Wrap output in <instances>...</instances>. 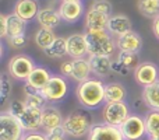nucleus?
Returning <instances> with one entry per match:
<instances>
[{
	"label": "nucleus",
	"instance_id": "f257e3e1",
	"mask_svg": "<svg viewBox=\"0 0 159 140\" xmlns=\"http://www.w3.org/2000/svg\"><path fill=\"white\" fill-rule=\"evenodd\" d=\"M78 102L85 109H98L105 102V84L101 79H88L75 88Z\"/></svg>",
	"mask_w": 159,
	"mask_h": 140
},
{
	"label": "nucleus",
	"instance_id": "f03ea898",
	"mask_svg": "<svg viewBox=\"0 0 159 140\" xmlns=\"http://www.w3.org/2000/svg\"><path fill=\"white\" fill-rule=\"evenodd\" d=\"M85 38L88 42V53L91 55L112 56L115 52L116 42L107 30H87Z\"/></svg>",
	"mask_w": 159,
	"mask_h": 140
},
{
	"label": "nucleus",
	"instance_id": "7ed1b4c3",
	"mask_svg": "<svg viewBox=\"0 0 159 140\" xmlns=\"http://www.w3.org/2000/svg\"><path fill=\"white\" fill-rule=\"evenodd\" d=\"M93 126L92 118L87 111L77 109L70 112L63 121V129L70 138H82L88 135Z\"/></svg>",
	"mask_w": 159,
	"mask_h": 140
},
{
	"label": "nucleus",
	"instance_id": "20e7f679",
	"mask_svg": "<svg viewBox=\"0 0 159 140\" xmlns=\"http://www.w3.org/2000/svg\"><path fill=\"white\" fill-rule=\"evenodd\" d=\"M130 113V107L126 101L120 102H105L102 108V119L105 123L112 125V126L120 128V125L126 121Z\"/></svg>",
	"mask_w": 159,
	"mask_h": 140
},
{
	"label": "nucleus",
	"instance_id": "39448f33",
	"mask_svg": "<svg viewBox=\"0 0 159 140\" xmlns=\"http://www.w3.org/2000/svg\"><path fill=\"white\" fill-rule=\"evenodd\" d=\"M41 94L48 102H60L69 94V83L60 74H52L48 84L41 90Z\"/></svg>",
	"mask_w": 159,
	"mask_h": 140
},
{
	"label": "nucleus",
	"instance_id": "423d86ee",
	"mask_svg": "<svg viewBox=\"0 0 159 140\" xmlns=\"http://www.w3.org/2000/svg\"><path fill=\"white\" fill-rule=\"evenodd\" d=\"M24 135L25 130L18 119L8 111H3L0 113V140H21Z\"/></svg>",
	"mask_w": 159,
	"mask_h": 140
},
{
	"label": "nucleus",
	"instance_id": "0eeeda50",
	"mask_svg": "<svg viewBox=\"0 0 159 140\" xmlns=\"http://www.w3.org/2000/svg\"><path fill=\"white\" fill-rule=\"evenodd\" d=\"M35 67V62L31 56L20 53V55L13 56L8 62V74L16 80L27 81V79Z\"/></svg>",
	"mask_w": 159,
	"mask_h": 140
},
{
	"label": "nucleus",
	"instance_id": "6e6552de",
	"mask_svg": "<svg viewBox=\"0 0 159 140\" xmlns=\"http://www.w3.org/2000/svg\"><path fill=\"white\" fill-rule=\"evenodd\" d=\"M119 129H120L124 140H143L147 136L145 119L135 113H131L120 125Z\"/></svg>",
	"mask_w": 159,
	"mask_h": 140
},
{
	"label": "nucleus",
	"instance_id": "1a4fd4ad",
	"mask_svg": "<svg viewBox=\"0 0 159 140\" xmlns=\"http://www.w3.org/2000/svg\"><path fill=\"white\" fill-rule=\"evenodd\" d=\"M16 118L22 125L25 132H38L42 129V109L32 108L25 104V108L16 115Z\"/></svg>",
	"mask_w": 159,
	"mask_h": 140
},
{
	"label": "nucleus",
	"instance_id": "9d476101",
	"mask_svg": "<svg viewBox=\"0 0 159 140\" xmlns=\"http://www.w3.org/2000/svg\"><path fill=\"white\" fill-rule=\"evenodd\" d=\"M134 80L143 88L151 85L159 80V69L152 62H143L134 70Z\"/></svg>",
	"mask_w": 159,
	"mask_h": 140
},
{
	"label": "nucleus",
	"instance_id": "9b49d317",
	"mask_svg": "<svg viewBox=\"0 0 159 140\" xmlns=\"http://www.w3.org/2000/svg\"><path fill=\"white\" fill-rule=\"evenodd\" d=\"M88 140H124L120 129L105 122L93 123L88 133Z\"/></svg>",
	"mask_w": 159,
	"mask_h": 140
},
{
	"label": "nucleus",
	"instance_id": "f8f14e48",
	"mask_svg": "<svg viewBox=\"0 0 159 140\" xmlns=\"http://www.w3.org/2000/svg\"><path fill=\"white\" fill-rule=\"evenodd\" d=\"M67 53L73 59L85 58L88 53V42L85 38V34H71L67 36Z\"/></svg>",
	"mask_w": 159,
	"mask_h": 140
},
{
	"label": "nucleus",
	"instance_id": "ddd939ff",
	"mask_svg": "<svg viewBox=\"0 0 159 140\" xmlns=\"http://www.w3.org/2000/svg\"><path fill=\"white\" fill-rule=\"evenodd\" d=\"M116 48H119L120 52H133L138 53L143 49V38L134 30L129 31L127 34L116 38Z\"/></svg>",
	"mask_w": 159,
	"mask_h": 140
},
{
	"label": "nucleus",
	"instance_id": "4468645a",
	"mask_svg": "<svg viewBox=\"0 0 159 140\" xmlns=\"http://www.w3.org/2000/svg\"><path fill=\"white\" fill-rule=\"evenodd\" d=\"M63 115H61L60 109H57L53 105H46L42 109V129L45 130V133L49 130L57 129V128L63 126Z\"/></svg>",
	"mask_w": 159,
	"mask_h": 140
},
{
	"label": "nucleus",
	"instance_id": "2eb2a0df",
	"mask_svg": "<svg viewBox=\"0 0 159 140\" xmlns=\"http://www.w3.org/2000/svg\"><path fill=\"white\" fill-rule=\"evenodd\" d=\"M133 30V22L126 14H113L109 17L107 22V31L112 36H119L127 34L129 31Z\"/></svg>",
	"mask_w": 159,
	"mask_h": 140
},
{
	"label": "nucleus",
	"instance_id": "dca6fc26",
	"mask_svg": "<svg viewBox=\"0 0 159 140\" xmlns=\"http://www.w3.org/2000/svg\"><path fill=\"white\" fill-rule=\"evenodd\" d=\"M59 13L61 20L66 22H77L84 14V3L82 2H61L59 6Z\"/></svg>",
	"mask_w": 159,
	"mask_h": 140
},
{
	"label": "nucleus",
	"instance_id": "f3484780",
	"mask_svg": "<svg viewBox=\"0 0 159 140\" xmlns=\"http://www.w3.org/2000/svg\"><path fill=\"white\" fill-rule=\"evenodd\" d=\"M39 10H41L39 8V3L36 0H17L16 4H14L13 13L28 22L31 20L36 18Z\"/></svg>",
	"mask_w": 159,
	"mask_h": 140
},
{
	"label": "nucleus",
	"instance_id": "a211bd4d",
	"mask_svg": "<svg viewBox=\"0 0 159 140\" xmlns=\"http://www.w3.org/2000/svg\"><path fill=\"white\" fill-rule=\"evenodd\" d=\"M91 65V69H92V73L95 74L99 79H103V77H107L110 73H112V58L110 56H103V55H91L88 58Z\"/></svg>",
	"mask_w": 159,
	"mask_h": 140
},
{
	"label": "nucleus",
	"instance_id": "6ab92c4d",
	"mask_svg": "<svg viewBox=\"0 0 159 140\" xmlns=\"http://www.w3.org/2000/svg\"><path fill=\"white\" fill-rule=\"evenodd\" d=\"M36 21L42 28H48V30H55L59 27L61 22V16L59 10L53 7H43L39 10L38 16H36Z\"/></svg>",
	"mask_w": 159,
	"mask_h": 140
},
{
	"label": "nucleus",
	"instance_id": "aec40b11",
	"mask_svg": "<svg viewBox=\"0 0 159 140\" xmlns=\"http://www.w3.org/2000/svg\"><path fill=\"white\" fill-rule=\"evenodd\" d=\"M109 17L105 13L89 8L85 14V30H107Z\"/></svg>",
	"mask_w": 159,
	"mask_h": 140
},
{
	"label": "nucleus",
	"instance_id": "412c9836",
	"mask_svg": "<svg viewBox=\"0 0 159 140\" xmlns=\"http://www.w3.org/2000/svg\"><path fill=\"white\" fill-rule=\"evenodd\" d=\"M91 73H92V69H91L89 60L87 58H81V59H73V71H71V79L74 81L84 83L87 81L88 79H91Z\"/></svg>",
	"mask_w": 159,
	"mask_h": 140
},
{
	"label": "nucleus",
	"instance_id": "4be33fe9",
	"mask_svg": "<svg viewBox=\"0 0 159 140\" xmlns=\"http://www.w3.org/2000/svg\"><path fill=\"white\" fill-rule=\"evenodd\" d=\"M50 77H52V73L49 71V69H46L43 66H36L32 70V73L30 74V77L27 79V83H30L32 87H35L36 90L41 91L48 84Z\"/></svg>",
	"mask_w": 159,
	"mask_h": 140
},
{
	"label": "nucleus",
	"instance_id": "5701e85b",
	"mask_svg": "<svg viewBox=\"0 0 159 140\" xmlns=\"http://www.w3.org/2000/svg\"><path fill=\"white\" fill-rule=\"evenodd\" d=\"M127 97V90L120 83H107L105 84V101L106 102H120Z\"/></svg>",
	"mask_w": 159,
	"mask_h": 140
},
{
	"label": "nucleus",
	"instance_id": "b1692460",
	"mask_svg": "<svg viewBox=\"0 0 159 140\" xmlns=\"http://www.w3.org/2000/svg\"><path fill=\"white\" fill-rule=\"evenodd\" d=\"M141 98L149 109L159 111V80L154 84L147 85V87L143 88Z\"/></svg>",
	"mask_w": 159,
	"mask_h": 140
},
{
	"label": "nucleus",
	"instance_id": "393cba45",
	"mask_svg": "<svg viewBox=\"0 0 159 140\" xmlns=\"http://www.w3.org/2000/svg\"><path fill=\"white\" fill-rule=\"evenodd\" d=\"M27 21L20 18L17 14L11 13L7 16V36H18L25 35Z\"/></svg>",
	"mask_w": 159,
	"mask_h": 140
},
{
	"label": "nucleus",
	"instance_id": "a878e982",
	"mask_svg": "<svg viewBox=\"0 0 159 140\" xmlns=\"http://www.w3.org/2000/svg\"><path fill=\"white\" fill-rule=\"evenodd\" d=\"M43 53L50 59H60L64 58L66 55H69L67 53V38L57 36L55 39V42L43 51Z\"/></svg>",
	"mask_w": 159,
	"mask_h": 140
},
{
	"label": "nucleus",
	"instance_id": "bb28decb",
	"mask_svg": "<svg viewBox=\"0 0 159 140\" xmlns=\"http://www.w3.org/2000/svg\"><path fill=\"white\" fill-rule=\"evenodd\" d=\"M148 139H159V111L149 109L144 116Z\"/></svg>",
	"mask_w": 159,
	"mask_h": 140
},
{
	"label": "nucleus",
	"instance_id": "cd10ccee",
	"mask_svg": "<svg viewBox=\"0 0 159 140\" xmlns=\"http://www.w3.org/2000/svg\"><path fill=\"white\" fill-rule=\"evenodd\" d=\"M137 8L141 16L154 20L159 16V0H138Z\"/></svg>",
	"mask_w": 159,
	"mask_h": 140
},
{
	"label": "nucleus",
	"instance_id": "c85d7f7f",
	"mask_svg": "<svg viewBox=\"0 0 159 140\" xmlns=\"http://www.w3.org/2000/svg\"><path fill=\"white\" fill-rule=\"evenodd\" d=\"M57 38L56 34L53 32V30H48V28H39L35 34V44L38 48H41L42 51H45L46 48H49L50 45L55 42V39Z\"/></svg>",
	"mask_w": 159,
	"mask_h": 140
},
{
	"label": "nucleus",
	"instance_id": "c756f323",
	"mask_svg": "<svg viewBox=\"0 0 159 140\" xmlns=\"http://www.w3.org/2000/svg\"><path fill=\"white\" fill-rule=\"evenodd\" d=\"M117 60L121 65L127 67L130 70H135L137 66L140 65V58L138 53H133V52H119L117 55Z\"/></svg>",
	"mask_w": 159,
	"mask_h": 140
},
{
	"label": "nucleus",
	"instance_id": "7c9ffc66",
	"mask_svg": "<svg viewBox=\"0 0 159 140\" xmlns=\"http://www.w3.org/2000/svg\"><path fill=\"white\" fill-rule=\"evenodd\" d=\"M11 79L7 73H2L0 74V99H2V104H4L8 99V97L11 95Z\"/></svg>",
	"mask_w": 159,
	"mask_h": 140
},
{
	"label": "nucleus",
	"instance_id": "2f4dec72",
	"mask_svg": "<svg viewBox=\"0 0 159 140\" xmlns=\"http://www.w3.org/2000/svg\"><path fill=\"white\" fill-rule=\"evenodd\" d=\"M25 104L28 105V107H32V108H41V109H43L45 107H46V99H45V97L41 94V91H39L38 94H34V95H30V97H25Z\"/></svg>",
	"mask_w": 159,
	"mask_h": 140
},
{
	"label": "nucleus",
	"instance_id": "473e14b6",
	"mask_svg": "<svg viewBox=\"0 0 159 140\" xmlns=\"http://www.w3.org/2000/svg\"><path fill=\"white\" fill-rule=\"evenodd\" d=\"M91 8L98 10L101 13H105L107 16H112V10H113L112 3L109 0H93L92 4H91Z\"/></svg>",
	"mask_w": 159,
	"mask_h": 140
},
{
	"label": "nucleus",
	"instance_id": "72a5a7b5",
	"mask_svg": "<svg viewBox=\"0 0 159 140\" xmlns=\"http://www.w3.org/2000/svg\"><path fill=\"white\" fill-rule=\"evenodd\" d=\"M7 42L11 48L14 49H21L27 44V36L25 35H18V36H7Z\"/></svg>",
	"mask_w": 159,
	"mask_h": 140
},
{
	"label": "nucleus",
	"instance_id": "f704fd0d",
	"mask_svg": "<svg viewBox=\"0 0 159 140\" xmlns=\"http://www.w3.org/2000/svg\"><path fill=\"white\" fill-rule=\"evenodd\" d=\"M46 138L48 140H67V133L64 132L63 128H57L46 132Z\"/></svg>",
	"mask_w": 159,
	"mask_h": 140
},
{
	"label": "nucleus",
	"instance_id": "c9c22d12",
	"mask_svg": "<svg viewBox=\"0 0 159 140\" xmlns=\"http://www.w3.org/2000/svg\"><path fill=\"white\" fill-rule=\"evenodd\" d=\"M112 71H113V73L120 74V76H127V74H129V71H130V69H127L124 65H121L120 62L116 59V60H113V63H112Z\"/></svg>",
	"mask_w": 159,
	"mask_h": 140
},
{
	"label": "nucleus",
	"instance_id": "e433bc0d",
	"mask_svg": "<svg viewBox=\"0 0 159 140\" xmlns=\"http://www.w3.org/2000/svg\"><path fill=\"white\" fill-rule=\"evenodd\" d=\"M21 140H48L46 138V133H41L38 132H25L24 138Z\"/></svg>",
	"mask_w": 159,
	"mask_h": 140
},
{
	"label": "nucleus",
	"instance_id": "4c0bfd02",
	"mask_svg": "<svg viewBox=\"0 0 159 140\" xmlns=\"http://www.w3.org/2000/svg\"><path fill=\"white\" fill-rule=\"evenodd\" d=\"M71 71H73V60L63 62V63L60 65V73H61V76L70 77V76H71Z\"/></svg>",
	"mask_w": 159,
	"mask_h": 140
},
{
	"label": "nucleus",
	"instance_id": "58836bf2",
	"mask_svg": "<svg viewBox=\"0 0 159 140\" xmlns=\"http://www.w3.org/2000/svg\"><path fill=\"white\" fill-rule=\"evenodd\" d=\"M0 36L7 38V16L0 14Z\"/></svg>",
	"mask_w": 159,
	"mask_h": 140
},
{
	"label": "nucleus",
	"instance_id": "ea45409f",
	"mask_svg": "<svg viewBox=\"0 0 159 140\" xmlns=\"http://www.w3.org/2000/svg\"><path fill=\"white\" fill-rule=\"evenodd\" d=\"M24 94H25V97H30V95H34V94H38L39 93V90H36L35 87H32V85L30 84V83H27L25 81V84H24Z\"/></svg>",
	"mask_w": 159,
	"mask_h": 140
},
{
	"label": "nucleus",
	"instance_id": "a19ab883",
	"mask_svg": "<svg viewBox=\"0 0 159 140\" xmlns=\"http://www.w3.org/2000/svg\"><path fill=\"white\" fill-rule=\"evenodd\" d=\"M152 32L159 39V16L157 18H154V21H152Z\"/></svg>",
	"mask_w": 159,
	"mask_h": 140
},
{
	"label": "nucleus",
	"instance_id": "79ce46f5",
	"mask_svg": "<svg viewBox=\"0 0 159 140\" xmlns=\"http://www.w3.org/2000/svg\"><path fill=\"white\" fill-rule=\"evenodd\" d=\"M61 2H82V0H61Z\"/></svg>",
	"mask_w": 159,
	"mask_h": 140
},
{
	"label": "nucleus",
	"instance_id": "37998d69",
	"mask_svg": "<svg viewBox=\"0 0 159 140\" xmlns=\"http://www.w3.org/2000/svg\"><path fill=\"white\" fill-rule=\"evenodd\" d=\"M148 140H159V139H148Z\"/></svg>",
	"mask_w": 159,
	"mask_h": 140
}]
</instances>
